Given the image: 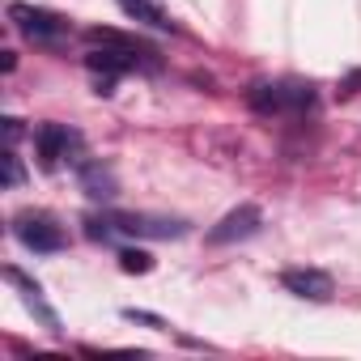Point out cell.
I'll return each mask as SVG.
<instances>
[{
	"mask_svg": "<svg viewBox=\"0 0 361 361\" xmlns=\"http://www.w3.org/2000/svg\"><path fill=\"white\" fill-rule=\"evenodd\" d=\"M13 234H18V243L22 247H30V251H39V255H51V251H64V230L47 217V213H22V217H13Z\"/></svg>",
	"mask_w": 361,
	"mask_h": 361,
	"instance_id": "6da1fadb",
	"label": "cell"
},
{
	"mask_svg": "<svg viewBox=\"0 0 361 361\" xmlns=\"http://www.w3.org/2000/svg\"><path fill=\"white\" fill-rule=\"evenodd\" d=\"M259 226H264V213H259L255 204H238V209H230V213L209 230V243H213V247H230V243L255 238Z\"/></svg>",
	"mask_w": 361,
	"mask_h": 361,
	"instance_id": "7a4b0ae2",
	"label": "cell"
},
{
	"mask_svg": "<svg viewBox=\"0 0 361 361\" xmlns=\"http://www.w3.org/2000/svg\"><path fill=\"white\" fill-rule=\"evenodd\" d=\"M77 145H81V136H77L73 128H64V123H43V128L35 132V153H39V166H43V170H56Z\"/></svg>",
	"mask_w": 361,
	"mask_h": 361,
	"instance_id": "3957f363",
	"label": "cell"
},
{
	"mask_svg": "<svg viewBox=\"0 0 361 361\" xmlns=\"http://www.w3.org/2000/svg\"><path fill=\"white\" fill-rule=\"evenodd\" d=\"M9 18L18 22V30L30 43H56L64 35V18H56L47 9H35V5H9Z\"/></svg>",
	"mask_w": 361,
	"mask_h": 361,
	"instance_id": "277c9868",
	"label": "cell"
},
{
	"mask_svg": "<svg viewBox=\"0 0 361 361\" xmlns=\"http://www.w3.org/2000/svg\"><path fill=\"white\" fill-rule=\"evenodd\" d=\"M281 285L293 298H306V302H327L336 293V285H331V276L323 268H285L281 272Z\"/></svg>",
	"mask_w": 361,
	"mask_h": 361,
	"instance_id": "5b68a950",
	"label": "cell"
},
{
	"mask_svg": "<svg viewBox=\"0 0 361 361\" xmlns=\"http://www.w3.org/2000/svg\"><path fill=\"white\" fill-rule=\"evenodd\" d=\"M115 226L123 234H136V238H183L188 226L174 221V217H145V213H119Z\"/></svg>",
	"mask_w": 361,
	"mask_h": 361,
	"instance_id": "8992f818",
	"label": "cell"
},
{
	"mask_svg": "<svg viewBox=\"0 0 361 361\" xmlns=\"http://www.w3.org/2000/svg\"><path fill=\"white\" fill-rule=\"evenodd\" d=\"M81 192L90 196V200H115L119 196V178H115V170L111 166H102V161H85L81 166Z\"/></svg>",
	"mask_w": 361,
	"mask_h": 361,
	"instance_id": "52a82bcc",
	"label": "cell"
},
{
	"mask_svg": "<svg viewBox=\"0 0 361 361\" xmlns=\"http://www.w3.org/2000/svg\"><path fill=\"white\" fill-rule=\"evenodd\" d=\"M140 56H153V51H123V47H94L85 56V64L94 73H106V77H119V73H132Z\"/></svg>",
	"mask_w": 361,
	"mask_h": 361,
	"instance_id": "ba28073f",
	"label": "cell"
},
{
	"mask_svg": "<svg viewBox=\"0 0 361 361\" xmlns=\"http://www.w3.org/2000/svg\"><path fill=\"white\" fill-rule=\"evenodd\" d=\"M119 9H123L132 22H145V26H153V30H170L166 13L153 5V0H119Z\"/></svg>",
	"mask_w": 361,
	"mask_h": 361,
	"instance_id": "9c48e42d",
	"label": "cell"
},
{
	"mask_svg": "<svg viewBox=\"0 0 361 361\" xmlns=\"http://www.w3.org/2000/svg\"><path fill=\"white\" fill-rule=\"evenodd\" d=\"M247 102L259 111V115H272V111H285V90L281 85H255L247 94Z\"/></svg>",
	"mask_w": 361,
	"mask_h": 361,
	"instance_id": "30bf717a",
	"label": "cell"
},
{
	"mask_svg": "<svg viewBox=\"0 0 361 361\" xmlns=\"http://www.w3.org/2000/svg\"><path fill=\"white\" fill-rule=\"evenodd\" d=\"M85 39H90V43H98V47H123V51H149V47H140L136 39H128V35H119V30H106V26H94V30H85Z\"/></svg>",
	"mask_w": 361,
	"mask_h": 361,
	"instance_id": "8fae6325",
	"label": "cell"
},
{
	"mask_svg": "<svg viewBox=\"0 0 361 361\" xmlns=\"http://www.w3.org/2000/svg\"><path fill=\"white\" fill-rule=\"evenodd\" d=\"M119 268H123L128 276H145V272H153V255L140 251V247H123V251H119Z\"/></svg>",
	"mask_w": 361,
	"mask_h": 361,
	"instance_id": "7c38bea8",
	"label": "cell"
},
{
	"mask_svg": "<svg viewBox=\"0 0 361 361\" xmlns=\"http://www.w3.org/2000/svg\"><path fill=\"white\" fill-rule=\"evenodd\" d=\"M85 234L94 243H111L119 234V226H115V217H85Z\"/></svg>",
	"mask_w": 361,
	"mask_h": 361,
	"instance_id": "4fadbf2b",
	"label": "cell"
},
{
	"mask_svg": "<svg viewBox=\"0 0 361 361\" xmlns=\"http://www.w3.org/2000/svg\"><path fill=\"white\" fill-rule=\"evenodd\" d=\"M0 161H5V183H9V188H22V183H26V170H22V161H18V153L5 149V157H0Z\"/></svg>",
	"mask_w": 361,
	"mask_h": 361,
	"instance_id": "5bb4252c",
	"label": "cell"
},
{
	"mask_svg": "<svg viewBox=\"0 0 361 361\" xmlns=\"http://www.w3.org/2000/svg\"><path fill=\"white\" fill-rule=\"evenodd\" d=\"M123 319H128V323H145V327H153V331H166V319H161V314H149V310H136V306H128Z\"/></svg>",
	"mask_w": 361,
	"mask_h": 361,
	"instance_id": "9a60e30c",
	"label": "cell"
},
{
	"mask_svg": "<svg viewBox=\"0 0 361 361\" xmlns=\"http://www.w3.org/2000/svg\"><path fill=\"white\" fill-rule=\"evenodd\" d=\"M340 94H344V98H353V94H361V68H353V73H348V77L340 81Z\"/></svg>",
	"mask_w": 361,
	"mask_h": 361,
	"instance_id": "2e32d148",
	"label": "cell"
},
{
	"mask_svg": "<svg viewBox=\"0 0 361 361\" xmlns=\"http://www.w3.org/2000/svg\"><path fill=\"white\" fill-rule=\"evenodd\" d=\"M5 132H9V140H18V136H22V119L9 115V119H5Z\"/></svg>",
	"mask_w": 361,
	"mask_h": 361,
	"instance_id": "e0dca14e",
	"label": "cell"
},
{
	"mask_svg": "<svg viewBox=\"0 0 361 361\" xmlns=\"http://www.w3.org/2000/svg\"><path fill=\"white\" fill-rule=\"evenodd\" d=\"M0 68L13 73V68H18V56H13V51H0Z\"/></svg>",
	"mask_w": 361,
	"mask_h": 361,
	"instance_id": "ac0fdd59",
	"label": "cell"
}]
</instances>
